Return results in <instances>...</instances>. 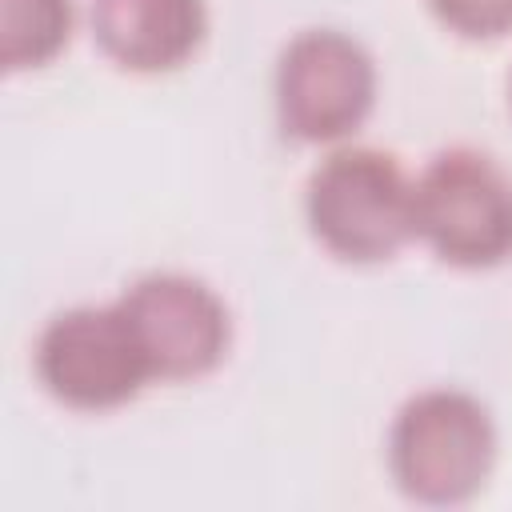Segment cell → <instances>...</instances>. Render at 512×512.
I'll return each instance as SVG.
<instances>
[{
  "label": "cell",
  "mask_w": 512,
  "mask_h": 512,
  "mask_svg": "<svg viewBox=\"0 0 512 512\" xmlns=\"http://www.w3.org/2000/svg\"><path fill=\"white\" fill-rule=\"evenodd\" d=\"M412 224L464 264L500 260L512 248V184L476 152H444L412 192Z\"/></svg>",
  "instance_id": "6da1fadb"
},
{
  "label": "cell",
  "mask_w": 512,
  "mask_h": 512,
  "mask_svg": "<svg viewBox=\"0 0 512 512\" xmlns=\"http://www.w3.org/2000/svg\"><path fill=\"white\" fill-rule=\"evenodd\" d=\"M312 224L344 256L372 260L412 224V192L392 156L340 152L312 176Z\"/></svg>",
  "instance_id": "7a4b0ae2"
},
{
  "label": "cell",
  "mask_w": 512,
  "mask_h": 512,
  "mask_svg": "<svg viewBox=\"0 0 512 512\" xmlns=\"http://www.w3.org/2000/svg\"><path fill=\"white\" fill-rule=\"evenodd\" d=\"M40 372L48 388L72 404H116L136 392L148 372V356L124 316L116 312H68L40 340Z\"/></svg>",
  "instance_id": "3957f363"
},
{
  "label": "cell",
  "mask_w": 512,
  "mask_h": 512,
  "mask_svg": "<svg viewBox=\"0 0 512 512\" xmlns=\"http://www.w3.org/2000/svg\"><path fill=\"white\" fill-rule=\"evenodd\" d=\"M280 92H284V124L300 136H336L348 124L360 120L368 108L372 76L368 60L360 56L356 44L332 36V32H312L292 44L284 56L280 72Z\"/></svg>",
  "instance_id": "277c9868"
},
{
  "label": "cell",
  "mask_w": 512,
  "mask_h": 512,
  "mask_svg": "<svg viewBox=\"0 0 512 512\" xmlns=\"http://www.w3.org/2000/svg\"><path fill=\"white\" fill-rule=\"evenodd\" d=\"M124 316L156 372H200L224 344L220 304L192 280L152 276L124 300Z\"/></svg>",
  "instance_id": "5b68a950"
},
{
  "label": "cell",
  "mask_w": 512,
  "mask_h": 512,
  "mask_svg": "<svg viewBox=\"0 0 512 512\" xmlns=\"http://www.w3.org/2000/svg\"><path fill=\"white\" fill-rule=\"evenodd\" d=\"M488 456V424L460 396H424L404 412L400 424V464L412 488L440 484L456 492V484H472L484 472Z\"/></svg>",
  "instance_id": "8992f818"
},
{
  "label": "cell",
  "mask_w": 512,
  "mask_h": 512,
  "mask_svg": "<svg viewBox=\"0 0 512 512\" xmlns=\"http://www.w3.org/2000/svg\"><path fill=\"white\" fill-rule=\"evenodd\" d=\"M96 36L132 68H168L200 36V0H96Z\"/></svg>",
  "instance_id": "52a82bcc"
},
{
  "label": "cell",
  "mask_w": 512,
  "mask_h": 512,
  "mask_svg": "<svg viewBox=\"0 0 512 512\" xmlns=\"http://www.w3.org/2000/svg\"><path fill=\"white\" fill-rule=\"evenodd\" d=\"M68 36V0H4V64H40Z\"/></svg>",
  "instance_id": "ba28073f"
},
{
  "label": "cell",
  "mask_w": 512,
  "mask_h": 512,
  "mask_svg": "<svg viewBox=\"0 0 512 512\" xmlns=\"http://www.w3.org/2000/svg\"><path fill=\"white\" fill-rule=\"evenodd\" d=\"M436 12L468 36H496L512 24V0H432Z\"/></svg>",
  "instance_id": "9c48e42d"
}]
</instances>
